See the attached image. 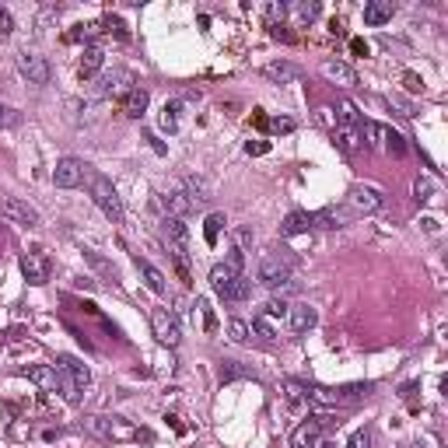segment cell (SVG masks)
I'll use <instances>...</instances> for the list:
<instances>
[{"label":"cell","mask_w":448,"mask_h":448,"mask_svg":"<svg viewBox=\"0 0 448 448\" xmlns=\"http://www.w3.org/2000/svg\"><path fill=\"white\" fill-rule=\"evenodd\" d=\"M81 427L91 438H102V441H133L137 438V427L126 424L123 417H84Z\"/></svg>","instance_id":"6da1fadb"},{"label":"cell","mask_w":448,"mask_h":448,"mask_svg":"<svg viewBox=\"0 0 448 448\" xmlns=\"http://www.w3.org/2000/svg\"><path fill=\"white\" fill-rule=\"evenodd\" d=\"M91 200L98 203V210H102L109 221H123V200H119L116 186H112L105 175H91Z\"/></svg>","instance_id":"7a4b0ae2"},{"label":"cell","mask_w":448,"mask_h":448,"mask_svg":"<svg viewBox=\"0 0 448 448\" xmlns=\"http://www.w3.org/2000/svg\"><path fill=\"white\" fill-rule=\"evenodd\" d=\"M256 277H260V284H263V288H270V291H284V288H291V267H288L284 260H277V256H267V260L260 263Z\"/></svg>","instance_id":"3957f363"},{"label":"cell","mask_w":448,"mask_h":448,"mask_svg":"<svg viewBox=\"0 0 448 448\" xmlns=\"http://www.w3.org/2000/svg\"><path fill=\"white\" fill-rule=\"evenodd\" d=\"M165 242L172 260H189V228L182 217H165Z\"/></svg>","instance_id":"277c9868"},{"label":"cell","mask_w":448,"mask_h":448,"mask_svg":"<svg viewBox=\"0 0 448 448\" xmlns=\"http://www.w3.org/2000/svg\"><path fill=\"white\" fill-rule=\"evenodd\" d=\"M84 172H88V165L81 158H60L53 168V186L57 189H77L84 182Z\"/></svg>","instance_id":"5b68a950"},{"label":"cell","mask_w":448,"mask_h":448,"mask_svg":"<svg viewBox=\"0 0 448 448\" xmlns=\"http://www.w3.org/2000/svg\"><path fill=\"white\" fill-rule=\"evenodd\" d=\"M151 329H154V336H158L165 347H179V340H182L179 319H175V312H168V308H154V312H151Z\"/></svg>","instance_id":"8992f818"},{"label":"cell","mask_w":448,"mask_h":448,"mask_svg":"<svg viewBox=\"0 0 448 448\" xmlns=\"http://www.w3.org/2000/svg\"><path fill=\"white\" fill-rule=\"evenodd\" d=\"M350 207H354V214H378V210L385 207V196H382L378 186L357 182V186L350 189Z\"/></svg>","instance_id":"52a82bcc"},{"label":"cell","mask_w":448,"mask_h":448,"mask_svg":"<svg viewBox=\"0 0 448 448\" xmlns=\"http://www.w3.org/2000/svg\"><path fill=\"white\" fill-rule=\"evenodd\" d=\"M18 74L29 81V84H50V64H46V57H39V53H18Z\"/></svg>","instance_id":"ba28073f"},{"label":"cell","mask_w":448,"mask_h":448,"mask_svg":"<svg viewBox=\"0 0 448 448\" xmlns=\"http://www.w3.org/2000/svg\"><path fill=\"white\" fill-rule=\"evenodd\" d=\"M0 214H4L8 221H15V224H25V228H36V224H39V210L32 203L18 200V196L0 200Z\"/></svg>","instance_id":"9c48e42d"},{"label":"cell","mask_w":448,"mask_h":448,"mask_svg":"<svg viewBox=\"0 0 448 448\" xmlns=\"http://www.w3.org/2000/svg\"><path fill=\"white\" fill-rule=\"evenodd\" d=\"M319 441H322V424H319L315 417L301 420V424L291 431V448H319Z\"/></svg>","instance_id":"30bf717a"},{"label":"cell","mask_w":448,"mask_h":448,"mask_svg":"<svg viewBox=\"0 0 448 448\" xmlns=\"http://www.w3.org/2000/svg\"><path fill=\"white\" fill-rule=\"evenodd\" d=\"M315 322H319V312H315L308 301H294V305L288 308V326H291L294 333H308Z\"/></svg>","instance_id":"8fae6325"},{"label":"cell","mask_w":448,"mask_h":448,"mask_svg":"<svg viewBox=\"0 0 448 448\" xmlns=\"http://www.w3.org/2000/svg\"><path fill=\"white\" fill-rule=\"evenodd\" d=\"M22 274H25L29 284L43 288V284L50 281V263H46L43 256H36V253H25V256H22Z\"/></svg>","instance_id":"7c38bea8"},{"label":"cell","mask_w":448,"mask_h":448,"mask_svg":"<svg viewBox=\"0 0 448 448\" xmlns=\"http://www.w3.org/2000/svg\"><path fill=\"white\" fill-rule=\"evenodd\" d=\"M239 277H242V270H239V267H232V263H217V267L210 270V288L224 298V294L232 291V284H235Z\"/></svg>","instance_id":"4fadbf2b"},{"label":"cell","mask_w":448,"mask_h":448,"mask_svg":"<svg viewBox=\"0 0 448 448\" xmlns=\"http://www.w3.org/2000/svg\"><path fill=\"white\" fill-rule=\"evenodd\" d=\"M333 144H336L343 154H357V151L364 147V140H361V130H357V126H333Z\"/></svg>","instance_id":"5bb4252c"},{"label":"cell","mask_w":448,"mask_h":448,"mask_svg":"<svg viewBox=\"0 0 448 448\" xmlns=\"http://www.w3.org/2000/svg\"><path fill=\"white\" fill-rule=\"evenodd\" d=\"M322 74H326L333 84H343V88L357 84V74H354V67H350V64H343V60H326V64H322Z\"/></svg>","instance_id":"9a60e30c"},{"label":"cell","mask_w":448,"mask_h":448,"mask_svg":"<svg viewBox=\"0 0 448 448\" xmlns=\"http://www.w3.org/2000/svg\"><path fill=\"white\" fill-rule=\"evenodd\" d=\"M25 378L29 382H36L43 392H57V368L53 364H32V368H25Z\"/></svg>","instance_id":"2e32d148"},{"label":"cell","mask_w":448,"mask_h":448,"mask_svg":"<svg viewBox=\"0 0 448 448\" xmlns=\"http://www.w3.org/2000/svg\"><path fill=\"white\" fill-rule=\"evenodd\" d=\"M392 0H371V4H364V25H371V29H378V25H385V22H392Z\"/></svg>","instance_id":"e0dca14e"},{"label":"cell","mask_w":448,"mask_h":448,"mask_svg":"<svg viewBox=\"0 0 448 448\" xmlns=\"http://www.w3.org/2000/svg\"><path fill=\"white\" fill-rule=\"evenodd\" d=\"M263 77L274 81V84H288V81H298L301 70H298L294 64H288V60H277V64H267V67H263Z\"/></svg>","instance_id":"ac0fdd59"},{"label":"cell","mask_w":448,"mask_h":448,"mask_svg":"<svg viewBox=\"0 0 448 448\" xmlns=\"http://www.w3.org/2000/svg\"><path fill=\"white\" fill-rule=\"evenodd\" d=\"M147 102H151V95H147L144 88H130V91L123 95V112H126L130 119H140V116L147 112Z\"/></svg>","instance_id":"d6986e66"},{"label":"cell","mask_w":448,"mask_h":448,"mask_svg":"<svg viewBox=\"0 0 448 448\" xmlns=\"http://www.w3.org/2000/svg\"><path fill=\"white\" fill-rule=\"evenodd\" d=\"M308 228H312V214L294 210V214H288V217H284V224H281V235H284V239H294V235H305Z\"/></svg>","instance_id":"ffe728a7"},{"label":"cell","mask_w":448,"mask_h":448,"mask_svg":"<svg viewBox=\"0 0 448 448\" xmlns=\"http://www.w3.org/2000/svg\"><path fill=\"white\" fill-rule=\"evenodd\" d=\"M102 64H105V53L98 50V46H84V53H81V77H95L98 70H102Z\"/></svg>","instance_id":"44dd1931"},{"label":"cell","mask_w":448,"mask_h":448,"mask_svg":"<svg viewBox=\"0 0 448 448\" xmlns=\"http://www.w3.org/2000/svg\"><path fill=\"white\" fill-rule=\"evenodd\" d=\"M281 389H284V399H288V406H291V410H301V406H308V385H305V382H294V378H288Z\"/></svg>","instance_id":"7402d4cb"},{"label":"cell","mask_w":448,"mask_h":448,"mask_svg":"<svg viewBox=\"0 0 448 448\" xmlns=\"http://www.w3.org/2000/svg\"><path fill=\"white\" fill-rule=\"evenodd\" d=\"M315 224H322V228H343L347 224V210L343 207H326L319 214H312V228Z\"/></svg>","instance_id":"603a6c76"},{"label":"cell","mask_w":448,"mask_h":448,"mask_svg":"<svg viewBox=\"0 0 448 448\" xmlns=\"http://www.w3.org/2000/svg\"><path fill=\"white\" fill-rule=\"evenodd\" d=\"M161 207L168 210V217H182L193 203H189V196H186L182 189H168V193L161 196Z\"/></svg>","instance_id":"cb8c5ba5"},{"label":"cell","mask_w":448,"mask_h":448,"mask_svg":"<svg viewBox=\"0 0 448 448\" xmlns=\"http://www.w3.org/2000/svg\"><path fill=\"white\" fill-rule=\"evenodd\" d=\"M137 270H140V277H144V284L154 291V294H165V274L158 270V267H151L147 260H140L137 256Z\"/></svg>","instance_id":"d4e9b609"},{"label":"cell","mask_w":448,"mask_h":448,"mask_svg":"<svg viewBox=\"0 0 448 448\" xmlns=\"http://www.w3.org/2000/svg\"><path fill=\"white\" fill-rule=\"evenodd\" d=\"M60 371H67V375L77 382V389H84V385L91 382V371H88V364H81L77 357H60Z\"/></svg>","instance_id":"484cf974"},{"label":"cell","mask_w":448,"mask_h":448,"mask_svg":"<svg viewBox=\"0 0 448 448\" xmlns=\"http://www.w3.org/2000/svg\"><path fill=\"white\" fill-rule=\"evenodd\" d=\"M179 112H182V102L179 98H172V102L161 105V130L165 133H179Z\"/></svg>","instance_id":"4316f807"},{"label":"cell","mask_w":448,"mask_h":448,"mask_svg":"<svg viewBox=\"0 0 448 448\" xmlns=\"http://www.w3.org/2000/svg\"><path fill=\"white\" fill-rule=\"evenodd\" d=\"M364 133H368V144H371L375 151H385L392 126H385V123H364Z\"/></svg>","instance_id":"83f0119b"},{"label":"cell","mask_w":448,"mask_h":448,"mask_svg":"<svg viewBox=\"0 0 448 448\" xmlns=\"http://www.w3.org/2000/svg\"><path fill=\"white\" fill-rule=\"evenodd\" d=\"M57 375H60V378H57V392H60L67 403H81V389H77V382H74L67 371H60V368H57Z\"/></svg>","instance_id":"f1b7e54d"},{"label":"cell","mask_w":448,"mask_h":448,"mask_svg":"<svg viewBox=\"0 0 448 448\" xmlns=\"http://www.w3.org/2000/svg\"><path fill=\"white\" fill-rule=\"evenodd\" d=\"M182 193L189 196V203H207V200H210V189H207L203 179H196V175L186 179V189H182Z\"/></svg>","instance_id":"f546056e"},{"label":"cell","mask_w":448,"mask_h":448,"mask_svg":"<svg viewBox=\"0 0 448 448\" xmlns=\"http://www.w3.org/2000/svg\"><path fill=\"white\" fill-rule=\"evenodd\" d=\"M224 224H228V221H224V214H210V217H207V224H203V239H207V246H217Z\"/></svg>","instance_id":"4dcf8cb0"},{"label":"cell","mask_w":448,"mask_h":448,"mask_svg":"<svg viewBox=\"0 0 448 448\" xmlns=\"http://www.w3.org/2000/svg\"><path fill=\"white\" fill-rule=\"evenodd\" d=\"M253 294V281H246V277H239L235 284H232V291L224 294V301H246Z\"/></svg>","instance_id":"1f68e13d"},{"label":"cell","mask_w":448,"mask_h":448,"mask_svg":"<svg viewBox=\"0 0 448 448\" xmlns=\"http://www.w3.org/2000/svg\"><path fill=\"white\" fill-rule=\"evenodd\" d=\"M361 123V112L354 102H340V123L336 126H357Z\"/></svg>","instance_id":"d6a6232c"},{"label":"cell","mask_w":448,"mask_h":448,"mask_svg":"<svg viewBox=\"0 0 448 448\" xmlns=\"http://www.w3.org/2000/svg\"><path fill=\"white\" fill-rule=\"evenodd\" d=\"M235 378H249V371L242 364H235V361H224L221 364V382H235Z\"/></svg>","instance_id":"836d02e7"},{"label":"cell","mask_w":448,"mask_h":448,"mask_svg":"<svg viewBox=\"0 0 448 448\" xmlns=\"http://www.w3.org/2000/svg\"><path fill=\"white\" fill-rule=\"evenodd\" d=\"M288 301L284 298H270L267 305H263V315H270V319H288Z\"/></svg>","instance_id":"e575fe53"},{"label":"cell","mask_w":448,"mask_h":448,"mask_svg":"<svg viewBox=\"0 0 448 448\" xmlns=\"http://www.w3.org/2000/svg\"><path fill=\"white\" fill-rule=\"evenodd\" d=\"M228 336H232L235 343H249V322H242V319H228Z\"/></svg>","instance_id":"d590c367"},{"label":"cell","mask_w":448,"mask_h":448,"mask_svg":"<svg viewBox=\"0 0 448 448\" xmlns=\"http://www.w3.org/2000/svg\"><path fill=\"white\" fill-rule=\"evenodd\" d=\"M343 448H371V427H357V431L347 438Z\"/></svg>","instance_id":"8d00e7d4"},{"label":"cell","mask_w":448,"mask_h":448,"mask_svg":"<svg viewBox=\"0 0 448 448\" xmlns=\"http://www.w3.org/2000/svg\"><path fill=\"white\" fill-rule=\"evenodd\" d=\"M249 333H256L260 340H274V329H270L267 315H256V319H253V326H249Z\"/></svg>","instance_id":"74e56055"},{"label":"cell","mask_w":448,"mask_h":448,"mask_svg":"<svg viewBox=\"0 0 448 448\" xmlns=\"http://www.w3.org/2000/svg\"><path fill=\"white\" fill-rule=\"evenodd\" d=\"M294 15H298V22H312V18H319V4H294Z\"/></svg>","instance_id":"f35d334b"},{"label":"cell","mask_w":448,"mask_h":448,"mask_svg":"<svg viewBox=\"0 0 448 448\" xmlns=\"http://www.w3.org/2000/svg\"><path fill=\"white\" fill-rule=\"evenodd\" d=\"M385 151H389V154H396V158H403V154H406V140L392 130V133H389V147H385Z\"/></svg>","instance_id":"ab89813d"},{"label":"cell","mask_w":448,"mask_h":448,"mask_svg":"<svg viewBox=\"0 0 448 448\" xmlns=\"http://www.w3.org/2000/svg\"><path fill=\"white\" fill-rule=\"evenodd\" d=\"M11 32H15V18H11L8 8H0V39H8Z\"/></svg>","instance_id":"60d3db41"},{"label":"cell","mask_w":448,"mask_h":448,"mask_svg":"<svg viewBox=\"0 0 448 448\" xmlns=\"http://www.w3.org/2000/svg\"><path fill=\"white\" fill-rule=\"evenodd\" d=\"M389 105H396V109H399V116H417V112H413V105H410L403 95H389Z\"/></svg>","instance_id":"b9f144b4"},{"label":"cell","mask_w":448,"mask_h":448,"mask_svg":"<svg viewBox=\"0 0 448 448\" xmlns=\"http://www.w3.org/2000/svg\"><path fill=\"white\" fill-rule=\"evenodd\" d=\"M431 189H434V186H431L427 179H417V186H413V193H417V200H420V203H427V200H431Z\"/></svg>","instance_id":"7bdbcfd3"},{"label":"cell","mask_w":448,"mask_h":448,"mask_svg":"<svg viewBox=\"0 0 448 448\" xmlns=\"http://www.w3.org/2000/svg\"><path fill=\"white\" fill-rule=\"evenodd\" d=\"M284 15H288V4H270V8H267V18H270V22H277V18H284Z\"/></svg>","instance_id":"ee69618b"},{"label":"cell","mask_w":448,"mask_h":448,"mask_svg":"<svg viewBox=\"0 0 448 448\" xmlns=\"http://www.w3.org/2000/svg\"><path fill=\"white\" fill-rule=\"evenodd\" d=\"M235 242H239V253H242V249L253 242V232H249V228H239V232H235Z\"/></svg>","instance_id":"f6af8a7d"},{"label":"cell","mask_w":448,"mask_h":448,"mask_svg":"<svg viewBox=\"0 0 448 448\" xmlns=\"http://www.w3.org/2000/svg\"><path fill=\"white\" fill-rule=\"evenodd\" d=\"M270 126H274L277 133H291V130H294V123H291V119H281V116H277V119H274Z\"/></svg>","instance_id":"bcb514c9"},{"label":"cell","mask_w":448,"mask_h":448,"mask_svg":"<svg viewBox=\"0 0 448 448\" xmlns=\"http://www.w3.org/2000/svg\"><path fill=\"white\" fill-rule=\"evenodd\" d=\"M403 81H406V88H410V91H424V81H420L417 74H406Z\"/></svg>","instance_id":"7dc6e473"},{"label":"cell","mask_w":448,"mask_h":448,"mask_svg":"<svg viewBox=\"0 0 448 448\" xmlns=\"http://www.w3.org/2000/svg\"><path fill=\"white\" fill-rule=\"evenodd\" d=\"M246 151H249V154H267V151H270V144H249Z\"/></svg>","instance_id":"c3c4849f"},{"label":"cell","mask_w":448,"mask_h":448,"mask_svg":"<svg viewBox=\"0 0 448 448\" xmlns=\"http://www.w3.org/2000/svg\"><path fill=\"white\" fill-rule=\"evenodd\" d=\"M4 119H8V109H4V105H0V123H4Z\"/></svg>","instance_id":"681fc988"}]
</instances>
